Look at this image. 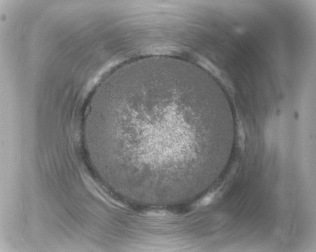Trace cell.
<instances>
[{"instance_id": "6da1fadb", "label": "cell", "mask_w": 316, "mask_h": 252, "mask_svg": "<svg viewBox=\"0 0 316 252\" xmlns=\"http://www.w3.org/2000/svg\"><path fill=\"white\" fill-rule=\"evenodd\" d=\"M129 88L127 106L136 122L142 167L164 178L200 170L211 140L230 128L221 101L198 78L154 76Z\"/></svg>"}, {"instance_id": "7a4b0ae2", "label": "cell", "mask_w": 316, "mask_h": 252, "mask_svg": "<svg viewBox=\"0 0 316 252\" xmlns=\"http://www.w3.org/2000/svg\"><path fill=\"white\" fill-rule=\"evenodd\" d=\"M152 59H155V58H152ZM168 59H170V58H168Z\"/></svg>"}]
</instances>
